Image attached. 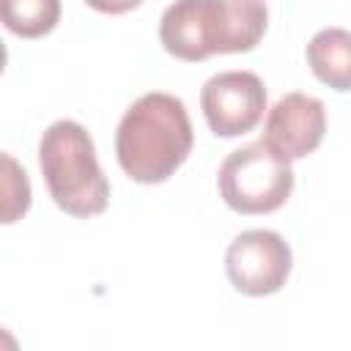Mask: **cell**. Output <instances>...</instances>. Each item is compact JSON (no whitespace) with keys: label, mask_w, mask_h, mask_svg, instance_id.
I'll list each match as a JSON object with an SVG mask.
<instances>
[{"label":"cell","mask_w":351,"mask_h":351,"mask_svg":"<svg viewBox=\"0 0 351 351\" xmlns=\"http://www.w3.org/2000/svg\"><path fill=\"white\" fill-rule=\"evenodd\" d=\"M192 140L184 101L154 90L123 112L115 132V156L132 181L162 184L186 162Z\"/></svg>","instance_id":"7a4b0ae2"},{"label":"cell","mask_w":351,"mask_h":351,"mask_svg":"<svg viewBox=\"0 0 351 351\" xmlns=\"http://www.w3.org/2000/svg\"><path fill=\"white\" fill-rule=\"evenodd\" d=\"M3 222L11 225L30 208V181L11 154H3Z\"/></svg>","instance_id":"30bf717a"},{"label":"cell","mask_w":351,"mask_h":351,"mask_svg":"<svg viewBox=\"0 0 351 351\" xmlns=\"http://www.w3.org/2000/svg\"><path fill=\"white\" fill-rule=\"evenodd\" d=\"M326 132L324 101L310 93H285L266 115L263 143L282 159H304L313 154Z\"/></svg>","instance_id":"52a82bcc"},{"label":"cell","mask_w":351,"mask_h":351,"mask_svg":"<svg viewBox=\"0 0 351 351\" xmlns=\"http://www.w3.org/2000/svg\"><path fill=\"white\" fill-rule=\"evenodd\" d=\"M217 186L222 200L239 214L277 211L293 192L291 162L271 151L263 140L241 145L219 165Z\"/></svg>","instance_id":"277c9868"},{"label":"cell","mask_w":351,"mask_h":351,"mask_svg":"<svg viewBox=\"0 0 351 351\" xmlns=\"http://www.w3.org/2000/svg\"><path fill=\"white\" fill-rule=\"evenodd\" d=\"M307 63L326 88L351 90V33L343 27L318 30L307 44Z\"/></svg>","instance_id":"ba28073f"},{"label":"cell","mask_w":351,"mask_h":351,"mask_svg":"<svg viewBox=\"0 0 351 351\" xmlns=\"http://www.w3.org/2000/svg\"><path fill=\"white\" fill-rule=\"evenodd\" d=\"M38 167L58 208L71 217H96L107 208L110 184L99 167L96 148L77 121H55L38 143Z\"/></svg>","instance_id":"3957f363"},{"label":"cell","mask_w":351,"mask_h":351,"mask_svg":"<svg viewBox=\"0 0 351 351\" xmlns=\"http://www.w3.org/2000/svg\"><path fill=\"white\" fill-rule=\"evenodd\" d=\"M200 107L217 137H239L258 126L266 110L263 80L252 71H219L200 90Z\"/></svg>","instance_id":"8992f818"},{"label":"cell","mask_w":351,"mask_h":351,"mask_svg":"<svg viewBox=\"0 0 351 351\" xmlns=\"http://www.w3.org/2000/svg\"><path fill=\"white\" fill-rule=\"evenodd\" d=\"M293 266L288 241L277 230L255 228L239 233L225 252V271L230 285L244 296L277 293Z\"/></svg>","instance_id":"5b68a950"},{"label":"cell","mask_w":351,"mask_h":351,"mask_svg":"<svg viewBox=\"0 0 351 351\" xmlns=\"http://www.w3.org/2000/svg\"><path fill=\"white\" fill-rule=\"evenodd\" d=\"M85 3L99 14H126L137 5H143V0H85Z\"/></svg>","instance_id":"8fae6325"},{"label":"cell","mask_w":351,"mask_h":351,"mask_svg":"<svg viewBox=\"0 0 351 351\" xmlns=\"http://www.w3.org/2000/svg\"><path fill=\"white\" fill-rule=\"evenodd\" d=\"M3 25L19 38H41L60 22V0H0Z\"/></svg>","instance_id":"9c48e42d"},{"label":"cell","mask_w":351,"mask_h":351,"mask_svg":"<svg viewBox=\"0 0 351 351\" xmlns=\"http://www.w3.org/2000/svg\"><path fill=\"white\" fill-rule=\"evenodd\" d=\"M269 11L261 0H176L159 22L162 47L178 60L250 52L266 33Z\"/></svg>","instance_id":"6da1fadb"}]
</instances>
